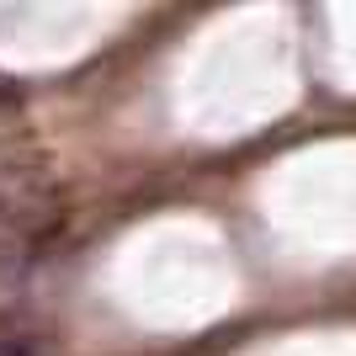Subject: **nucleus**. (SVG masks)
<instances>
[{
  "instance_id": "1",
  "label": "nucleus",
  "mask_w": 356,
  "mask_h": 356,
  "mask_svg": "<svg viewBox=\"0 0 356 356\" xmlns=\"http://www.w3.org/2000/svg\"><path fill=\"white\" fill-rule=\"evenodd\" d=\"M0 356H27V351H22V346H0Z\"/></svg>"
}]
</instances>
